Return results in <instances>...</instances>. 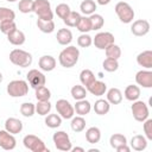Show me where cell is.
Segmentation results:
<instances>
[{
    "label": "cell",
    "instance_id": "cell-33",
    "mask_svg": "<svg viewBox=\"0 0 152 152\" xmlns=\"http://www.w3.org/2000/svg\"><path fill=\"white\" fill-rule=\"evenodd\" d=\"M45 116V125L49 128H57L62 125V118L58 114H48Z\"/></svg>",
    "mask_w": 152,
    "mask_h": 152
},
{
    "label": "cell",
    "instance_id": "cell-20",
    "mask_svg": "<svg viewBox=\"0 0 152 152\" xmlns=\"http://www.w3.org/2000/svg\"><path fill=\"white\" fill-rule=\"evenodd\" d=\"M57 42L61 45H69L72 40V33L69 28H59L56 34Z\"/></svg>",
    "mask_w": 152,
    "mask_h": 152
},
{
    "label": "cell",
    "instance_id": "cell-11",
    "mask_svg": "<svg viewBox=\"0 0 152 152\" xmlns=\"http://www.w3.org/2000/svg\"><path fill=\"white\" fill-rule=\"evenodd\" d=\"M26 77H27L28 84H30L32 88H34V89L38 88V87H40V86H45V82H46L45 75H44L42 71L37 70V69H31V70L27 72Z\"/></svg>",
    "mask_w": 152,
    "mask_h": 152
},
{
    "label": "cell",
    "instance_id": "cell-19",
    "mask_svg": "<svg viewBox=\"0 0 152 152\" xmlns=\"http://www.w3.org/2000/svg\"><path fill=\"white\" fill-rule=\"evenodd\" d=\"M131 147L134 151H144L147 147V139L145 138V135L141 134H135L134 137H132L131 139Z\"/></svg>",
    "mask_w": 152,
    "mask_h": 152
},
{
    "label": "cell",
    "instance_id": "cell-43",
    "mask_svg": "<svg viewBox=\"0 0 152 152\" xmlns=\"http://www.w3.org/2000/svg\"><path fill=\"white\" fill-rule=\"evenodd\" d=\"M15 30H17V24L14 23V20H8V21L0 23V31L6 36L10 34L11 32L15 31Z\"/></svg>",
    "mask_w": 152,
    "mask_h": 152
},
{
    "label": "cell",
    "instance_id": "cell-1",
    "mask_svg": "<svg viewBox=\"0 0 152 152\" xmlns=\"http://www.w3.org/2000/svg\"><path fill=\"white\" fill-rule=\"evenodd\" d=\"M78 58L80 50L74 45H69L61 51L58 56V62L63 68H72L78 62Z\"/></svg>",
    "mask_w": 152,
    "mask_h": 152
},
{
    "label": "cell",
    "instance_id": "cell-35",
    "mask_svg": "<svg viewBox=\"0 0 152 152\" xmlns=\"http://www.w3.org/2000/svg\"><path fill=\"white\" fill-rule=\"evenodd\" d=\"M70 93H71V96H72L76 101L83 100V99H86V96H87V89H86L83 86H80V84L74 86V87L71 88Z\"/></svg>",
    "mask_w": 152,
    "mask_h": 152
},
{
    "label": "cell",
    "instance_id": "cell-4",
    "mask_svg": "<svg viewBox=\"0 0 152 152\" xmlns=\"http://www.w3.org/2000/svg\"><path fill=\"white\" fill-rule=\"evenodd\" d=\"M6 90L11 97H21L28 93V83L24 80H13L7 84Z\"/></svg>",
    "mask_w": 152,
    "mask_h": 152
},
{
    "label": "cell",
    "instance_id": "cell-42",
    "mask_svg": "<svg viewBox=\"0 0 152 152\" xmlns=\"http://www.w3.org/2000/svg\"><path fill=\"white\" fill-rule=\"evenodd\" d=\"M102 66H103V69H104L106 71H108V72H114V71H116L118 68H119V62H118V59L106 58V59L103 61V63H102Z\"/></svg>",
    "mask_w": 152,
    "mask_h": 152
},
{
    "label": "cell",
    "instance_id": "cell-2",
    "mask_svg": "<svg viewBox=\"0 0 152 152\" xmlns=\"http://www.w3.org/2000/svg\"><path fill=\"white\" fill-rule=\"evenodd\" d=\"M10 61L12 64H14L17 66L27 68L32 63V55L25 50L14 49L10 52Z\"/></svg>",
    "mask_w": 152,
    "mask_h": 152
},
{
    "label": "cell",
    "instance_id": "cell-12",
    "mask_svg": "<svg viewBox=\"0 0 152 152\" xmlns=\"http://www.w3.org/2000/svg\"><path fill=\"white\" fill-rule=\"evenodd\" d=\"M15 145H17V140L14 138V134H11L6 129H1L0 131V147L6 151H11L15 148Z\"/></svg>",
    "mask_w": 152,
    "mask_h": 152
},
{
    "label": "cell",
    "instance_id": "cell-52",
    "mask_svg": "<svg viewBox=\"0 0 152 152\" xmlns=\"http://www.w3.org/2000/svg\"><path fill=\"white\" fill-rule=\"evenodd\" d=\"M2 78H4V77H2V74H1V72H0V83H1V82H2Z\"/></svg>",
    "mask_w": 152,
    "mask_h": 152
},
{
    "label": "cell",
    "instance_id": "cell-23",
    "mask_svg": "<svg viewBox=\"0 0 152 152\" xmlns=\"http://www.w3.org/2000/svg\"><path fill=\"white\" fill-rule=\"evenodd\" d=\"M93 109H94V112H95L97 115H106V114L109 112V109H110V103H109L107 100L99 99V100L95 101Z\"/></svg>",
    "mask_w": 152,
    "mask_h": 152
},
{
    "label": "cell",
    "instance_id": "cell-39",
    "mask_svg": "<svg viewBox=\"0 0 152 152\" xmlns=\"http://www.w3.org/2000/svg\"><path fill=\"white\" fill-rule=\"evenodd\" d=\"M20 113L25 118H31L36 113V106L32 102H24L20 106Z\"/></svg>",
    "mask_w": 152,
    "mask_h": 152
},
{
    "label": "cell",
    "instance_id": "cell-9",
    "mask_svg": "<svg viewBox=\"0 0 152 152\" xmlns=\"http://www.w3.org/2000/svg\"><path fill=\"white\" fill-rule=\"evenodd\" d=\"M56 110L58 113V115L62 118V119H71L75 114V110H74V106L65 99H59L57 100L56 102Z\"/></svg>",
    "mask_w": 152,
    "mask_h": 152
},
{
    "label": "cell",
    "instance_id": "cell-32",
    "mask_svg": "<svg viewBox=\"0 0 152 152\" xmlns=\"http://www.w3.org/2000/svg\"><path fill=\"white\" fill-rule=\"evenodd\" d=\"M104 52H106V56L107 58H113V59H119L121 57V49L119 45L116 44H110L109 46H107L104 49Z\"/></svg>",
    "mask_w": 152,
    "mask_h": 152
},
{
    "label": "cell",
    "instance_id": "cell-29",
    "mask_svg": "<svg viewBox=\"0 0 152 152\" xmlns=\"http://www.w3.org/2000/svg\"><path fill=\"white\" fill-rule=\"evenodd\" d=\"M70 126H71V129H72L74 132L80 133V132H82V131L86 128V120H84V118L81 116V115H78V116H72V118H71V124H70Z\"/></svg>",
    "mask_w": 152,
    "mask_h": 152
},
{
    "label": "cell",
    "instance_id": "cell-41",
    "mask_svg": "<svg viewBox=\"0 0 152 152\" xmlns=\"http://www.w3.org/2000/svg\"><path fill=\"white\" fill-rule=\"evenodd\" d=\"M14 19H15V13L13 10L8 7H0V23L14 20Z\"/></svg>",
    "mask_w": 152,
    "mask_h": 152
},
{
    "label": "cell",
    "instance_id": "cell-31",
    "mask_svg": "<svg viewBox=\"0 0 152 152\" xmlns=\"http://www.w3.org/2000/svg\"><path fill=\"white\" fill-rule=\"evenodd\" d=\"M80 18H81V14H80L78 12L70 11V13L63 19V23H64L68 27H76V25H77L78 21H80Z\"/></svg>",
    "mask_w": 152,
    "mask_h": 152
},
{
    "label": "cell",
    "instance_id": "cell-6",
    "mask_svg": "<svg viewBox=\"0 0 152 152\" xmlns=\"http://www.w3.org/2000/svg\"><path fill=\"white\" fill-rule=\"evenodd\" d=\"M23 144L27 150L32 152H49V148L45 146L44 141L34 134L25 135L23 139Z\"/></svg>",
    "mask_w": 152,
    "mask_h": 152
},
{
    "label": "cell",
    "instance_id": "cell-18",
    "mask_svg": "<svg viewBox=\"0 0 152 152\" xmlns=\"http://www.w3.org/2000/svg\"><path fill=\"white\" fill-rule=\"evenodd\" d=\"M137 63L142 68L151 69L152 68V51L145 50V51L140 52L137 56Z\"/></svg>",
    "mask_w": 152,
    "mask_h": 152
},
{
    "label": "cell",
    "instance_id": "cell-30",
    "mask_svg": "<svg viewBox=\"0 0 152 152\" xmlns=\"http://www.w3.org/2000/svg\"><path fill=\"white\" fill-rule=\"evenodd\" d=\"M37 27L44 33H51L55 31V23H53V20H42L38 18Z\"/></svg>",
    "mask_w": 152,
    "mask_h": 152
},
{
    "label": "cell",
    "instance_id": "cell-37",
    "mask_svg": "<svg viewBox=\"0 0 152 152\" xmlns=\"http://www.w3.org/2000/svg\"><path fill=\"white\" fill-rule=\"evenodd\" d=\"M76 28L80 31V32H82V33H88L89 31H91V24H90V19H89V17H82L81 15V18H80V21H78V24L76 25Z\"/></svg>",
    "mask_w": 152,
    "mask_h": 152
},
{
    "label": "cell",
    "instance_id": "cell-14",
    "mask_svg": "<svg viewBox=\"0 0 152 152\" xmlns=\"http://www.w3.org/2000/svg\"><path fill=\"white\" fill-rule=\"evenodd\" d=\"M135 82L144 88H152V71L150 69L138 71L135 75Z\"/></svg>",
    "mask_w": 152,
    "mask_h": 152
},
{
    "label": "cell",
    "instance_id": "cell-3",
    "mask_svg": "<svg viewBox=\"0 0 152 152\" xmlns=\"http://www.w3.org/2000/svg\"><path fill=\"white\" fill-rule=\"evenodd\" d=\"M32 12L38 15L42 20H52L53 12L51 10V4L49 0H33Z\"/></svg>",
    "mask_w": 152,
    "mask_h": 152
},
{
    "label": "cell",
    "instance_id": "cell-36",
    "mask_svg": "<svg viewBox=\"0 0 152 152\" xmlns=\"http://www.w3.org/2000/svg\"><path fill=\"white\" fill-rule=\"evenodd\" d=\"M109 144H110V146L115 150L116 147H119V146H121V145L127 144V139H126V137H125L124 134L115 133V134L110 135V138H109Z\"/></svg>",
    "mask_w": 152,
    "mask_h": 152
},
{
    "label": "cell",
    "instance_id": "cell-5",
    "mask_svg": "<svg viewBox=\"0 0 152 152\" xmlns=\"http://www.w3.org/2000/svg\"><path fill=\"white\" fill-rule=\"evenodd\" d=\"M114 11H115L116 15L119 17L120 21L124 24H129L134 19V11L128 2H125V1L118 2L115 5Z\"/></svg>",
    "mask_w": 152,
    "mask_h": 152
},
{
    "label": "cell",
    "instance_id": "cell-16",
    "mask_svg": "<svg viewBox=\"0 0 152 152\" xmlns=\"http://www.w3.org/2000/svg\"><path fill=\"white\" fill-rule=\"evenodd\" d=\"M5 129L11 134H18L23 129V122L17 118H8L5 121Z\"/></svg>",
    "mask_w": 152,
    "mask_h": 152
},
{
    "label": "cell",
    "instance_id": "cell-34",
    "mask_svg": "<svg viewBox=\"0 0 152 152\" xmlns=\"http://www.w3.org/2000/svg\"><path fill=\"white\" fill-rule=\"evenodd\" d=\"M89 19H90V24H91V30H94V31L102 28L104 25V19L101 14L93 13V14H90Z\"/></svg>",
    "mask_w": 152,
    "mask_h": 152
},
{
    "label": "cell",
    "instance_id": "cell-26",
    "mask_svg": "<svg viewBox=\"0 0 152 152\" xmlns=\"http://www.w3.org/2000/svg\"><path fill=\"white\" fill-rule=\"evenodd\" d=\"M86 139L89 144H96L101 139V131L99 127H89L86 131Z\"/></svg>",
    "mask_w": 152,
    "mask_h": 152
},
{
    "label": "cell",
    "instance_id": "cell-17",
    "mask_svg": "<svg viewBox=\"0 0 152 152\" xmlns=\"http://www.w3.org/2000/svg\"><path fill=\"white\" fill-rule=\"evenodd\" d=\"M38 66L43 70V71H52L55 68H56V59L50 56V55H45V56H42L38 61Z\"/></svg>",
    "mask_w": 152,
    "mask_h": 152
},
{
    "label": "cell",
    "instance_id": "cell-15",
    "mask_svg": "<svg viewBox=\"0 0 152 152\" xmlns=\"http://www.w3.org/2000/svg\"><path fill=\"white\" fill-rule=\"evenodd\" d=\"M86 89H87V91H89V93H90L91 95H94V96H102V95H104V93L107 91V86H106L104 82L95 80V81H94L93 83H90Z\"/></svg>",
    "mask_w": 152,
    "mask_h": 152
},
{
    "label": "cell",
    "instance_id": "cell-7",
    "mask_svg": "<svg viewBox=\"0 0 152 152\" xmlns=\"http://www.w3.org/2000/svg\"><path fill=\"white\" fill-rule=\"evenodd\" d=\"M52 140H53V144H55L57 150L64 151V152L71 151L72 145H71V141H70V137L64 131H58V132L53 133Z\"/></svg>",
    "mask_w": 152,
    "mask_h": 152
},
{
    "label": "cell",
    "instance_id": "cell-24",
    "mask_svg": "<svg viewBox=\"0 0 152 152\" xmlns=\"http://www.w3.org/2000/svg\"><path fill=\"white\" fill-rule=\"evenodd\" d=\"M124 95L126 97V100L128 101H135V100H139V96H140V88L138 86H134V84H129L126 87L125 91H124Z\"/></svg>",
    "mask_w": 152,
    "mask_h": 152
},
{
    "label": "cell",
    "instance_id": "cell-53",
    "mask_svg": "<svg viewBox=\"0 0 152 152\" xmlns=\"http://www.w3.org/2000/svg\"><path fill=\"white\" fill-rule=\"evenodd\" d=\"M6 1H8V2H14V1H17V0H6Z\"/></svg>",
    "mask_w": 152,
    "mask_h": 152
},
{
    "label": "cell",
    "instance_id": "cell-13",
    "mask_svg": "<svg viewBox=\"0 0 152 152\" xmlns=\"http://www.w3.org/2000/svg\"><path fill=\"white\" fill-rule=\"evenodd\" d=\"M150 23L145 19H139L133 21L131 26V32L137 37H142L150 32Z\"/></svg>",
    "mask_w": 152,
    "mask_h": 152
},
{
    "label": "cell",
    "instance_id": "cell-50",
    "mask_svg": "<svg viewBox=\"0 0 152 152\" xmlns=\"http://www.w3.org/2000/svg\"><path fill=\"white\" fill-rule=\"evenodd\" d=\"M71 151L72 152H84V148L83 147H71Z\"/></svg>",
    "mask_w": 152,
    "mask_h": 152
},
{
    "label": "cell",
    "instance_id": "cell-10",
    "mask_svg": "<svg viewBox=\"0 0 152 152\" xmlns=\"http://www.w3.org/2000/svg\"><path fill=\"white\" fill-rule=\"evenodd\" d=\"M114 36L110 32H99L93 38V44L99 50H104L107 46L114 43Z\"/></svg>",
    "mask_w": 152,
    "mask_h": 152
},
{
    "label": "cell",
    "instance_id": "cell-46",
    "mask_svg": "<svg viewBox=\"0 0 152 152\" xmlns=\"http://www.w3.org/2000/svg\"><path fill=\"white\" fill-rule=\"evenodd\" d=\"M70 7L68 4H59L56 6V14L57 17H59L61 19H64L69 13H70Z\"/></svg>",
    "mask_w": 152,
    "mask_h": 152
},
{
    "label": "cell",
    "instance_id": "cell-27",
    "mask_svg": "<svg viewBox=\"0 0 152 152\" xmlns=\"http://www.w3.org/2000/svg\"><path fill=\"white\" fill-rule=\"evenodd\" d=\"M96 2L94 0H83L80 5V10L83 14L86 15H90L93 13H95V10H96Z\"/></svg>",
    "mask_w": 152,
    "mask_h": 152
},
{
    "label": "cell",
    "instance_id": "cell-21",
    "mask_svg": "<svg viewBox=\"0 0 152 152\" xmlns=\"http://www.w3.org/2000/svg\"><path fill=\"white\" fill-rule=\"evenodd\" d=\"M74 110L76 112V114L83 116V115L89 114V112L91 110V104H90V102L87 101L86 99L78 100V101H76V103H75V106H74Z\"/></svg>",
    "mask_w": 152,
    "mask_h": 152
},
{
    "label": "cell",
    "instance_id": "cell-48",
    "mask_svg": "<svg viewBox=\"0 0 152 152\" xmlns=\"http://www.w3.org/2000/svg\"><path fill=\"white\" fill-rule=\"evenodd\" d=\"M115 150H116V152H129L131 151V147H128L127 144H125V145H121V146L116 147Z\"/></svg>",
    "mask_w": 152,
    "mask_h": 152
},
{
    "label": "cell",
    "instance_id": "cell-44",
    "mask_svg": "<svg viewBox=\"0 0 152 152\" xmlns=\"http://www.w3.org/2000/svg\"><path fill=\"white\" fill-rule=\"evenodd\" d=\"M33 8V0H20L18 4V10L21 13H31Z\"/></svg>",
    "mask_w": 152,
    "mask_h": 152
},
{
    "label": "cell",
    "instance_id": "cell-40",
    "mask_svg": "<svg viewBox=\"0 0 152 152\" xmlns=\"http://www.w3.org/2000/svg\"><path fill=\"white\" fill-rule=\"evenodd\" d=\"M51 110V103L50 101H38V103L36 104V112L37 114L45 116L50 113Z\"/></svg>",
    "mask_w": 152,
    "mask_h": 152
},
{
    "label": "cell",
    "instance_id": "cell-47",
    "mask_svg": "<svg viewBox=\"0 0 152 152\" xmlns=\"http://www.w3.org/2000/svg\"><path fill=\"white\" fill-rule=\"evenodd\" d=\"M144 133L147 140H152V119H146L144 121Z\"/></svg>",
    "mask_w": 152,
    "mask_h": 152
},
{
    "label": "cell",
    "instance_id": "cell-22",
    "mask_svg": "<svg viewBox=\"0 0 152 152\" xmlns=\"http://www.w3.org/2000/svg\"><path fill=\"white\" fill-rule=\"evenodd\" d=\"M7 39L8 42L12 44V45H15V46H19V45H23L25 43V34L23 31L20 30H15L13 32H11L10 34H7Z\"/></svg>",
    "mask_w": 152,
    "mask_h": 152
},
{
    "label": "cell",
    "instance_id": "cell-25",
    "mask_svg": "<svg viewBox=\"0 0 152 152\" xmlns=\"http://www.w3.org/2000/svg\"><path fill=\"white\" fill-rule=\"evenodd\" d=\"M107 101L110 104H119L122 101V93L119 88H110L107 91Z\"/></svg>",
    "mask_w": 152,
    "mask_h": 152
},
{
    "label": "cell",
    "instance_id": "cell-8",
    "mask_svg": "<svg viewBox=\"0 0 152 152\" xmlns=\"http://www.w3.org/2000/svg\"><path fill=\"white\" fill-rule=\"evenodd\" d=\"M131 110H132L133 118L137 121H139V122H144L148 118V114H150L147 104L144 101H140V100L133 101V104L131 107Z\"/></svg>",
    "mask_w": 152,
    "mask_h": 152
},
{
    "label": "cell",
    "instance_id": "cell-45",
    "mask_svg": "<svg viewBox=\"0 0 152 152\" xmlns=\"http://www.w3.org/2000/svg\"><path fill=\"white\" fill-rule=\"evenodd\" d=\"M77 44L81 48H89L93 44V37H90L88 33H82L77 38Z\"/></svg>",
    "mask_w": 152,
    "mask_h": 152
},
{
    "label": "cell",
    "instance_id": "cell-28",
    "mask_svg": "<svg viewBox=\"0 0 152 152\" xmlns=\"http://www.w3.org/2000/svg\"><path fill=\"white\" fill-rule=\"evenodd\" d=\"M95 80H96V78H95L94 72H93L91 70H89V69H83V70L81 71V74H80V81H81L82 86H86V88H87L90 83H93Z\"/></svg>",
    "mask_w": 152,
    "mask_h": 152
},
{
    "label": "cell",
    "instance_id": "cell-51",
    "mask_svg": "<svg viewBox=\"0 0 152 152\" xmlns=\"http://www.w3.org/2000/svg\"><path fill=\"white\" fill-rule=\"evenodd\" d=\"M88 151H89V152H99V150H97V148H89Z\"/></svg>",
    "mask_w": 152,
    "mask_h": 152
},
{
    "label": "cell",
    "instance_id": "cell-38",
    "mask_svg": "<svg viewBox=\"0 0 152 152\" xmlns=\"http://www.w3.org/2000/svg\"><path fill=\"white\" fill-rule=\"evenodd\" d=\"M34 90H36V99L38 101H49L50 100L51 91L45 86H40V87L36 88Z\"/></svg>",
    "mask_w": 152,
    "mask_h": 152
},
{
    "label": "cell",
    "instance_id": "cell-49",
    "mask_svg": "<svg viewBox=\"0 0 152 152\" xmlns=\"http://www.w3.org/2000/svg\"><path fill=\"white\" fill-rule=\"evenodd\" d=\"M112 0H96V2L99 4V5H101V6H104V5H108L109 2H110Z\"/></svg>",
    "mask_w": 152,
    "mask_h": 152
}]
</instances>
